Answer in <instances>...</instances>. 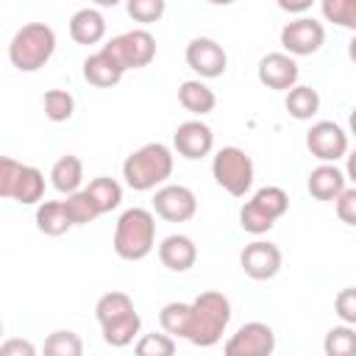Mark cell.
I'll use <instances>...</instances> for the list:
<instances>
[{
	"label": "cell",
	"mask_w": 356,
	"mask_h": 356,
	"mask_svg": "<svg viewBox=\"0 0 356 356\" xmlns=\"http://www.w3.org/2000/svg\"><path fill=\"white\" fill-rule=\"evenodd\" d=\"M178 103H181L189 114L203 117V114L214 111V106H217V95H214L200 78H195V81H184V83L178 86Z\"/></svg>",
	"instance_id": "obj_20"
},
{
	"label": "cell",
	"mask_w": 356,
	"mask_h": 356,
	"mask_svg": "<svg viewBox=\"0 0 356 356\" xmlns=\"http://www.w3.org/2000/svg\"><path fill=\"white\" fill-rule=\"evenodd\" d=\"M56 53V31L44 22L22 25L8 42V61L19 72L42 70Z\"/></svg>",
	"instance_id": "obj_5"
},
{
	"label": "cell",
	"mask_w": 356,
	"mask_h": 356,
	"mask_svg": "<svg viewBox=\"0 0 356 356\" xmlns=\"http://www.w3.org/2000/svg\"><path fill=\"white\" fill-rule=\"evenodd\" d=\"M206 3H211V6H231V3H236V0H206Z\"/></svg>",
	"instance_id": "obj_42"
},
{
	"label": "cell",
	"mask_w": 356,
	"mask_h": 356,
	"mask_svg": "<svg viewBox=\"0 0 356 356\" xmlns=\"http://www.w3.org/2000/svg\"><path fill=\"white\" fill-rule=\"evenodd\" d=\"M284 106H286L289 117H295V120H312L320 111V95L312 86H298L295 83L292 89H286Z\"/></svg>",
	"instance_id": "obj_25"
},
{
	"label": "cell",
	"mask_w": 356,
	"mask_h": 356,
	"mask_svg": "<svg viewBox=\"0 0 356 356\" xmlns=\"http://www.w3.org/2000/svg\"><path fill=\"white\" fill-rule=\"evenodd\" d=\"M186 314H189V303L172 300V303L161 306V312H159V323H161L164 334H170V337H181V339H184V331H186Z\"/></svg>",
	"instance_id": "obj_31"
},
{
	"label": "cell",
	"mask_w": 356,
	"mask_h": 356,
	"mask_svg": "<svg viewBox=\"0 0 356 356\" xmlns=\"http://www.w3.org/2000/svg\"><path fill=\"white\" fill-rule=\"evenodd\" d=\"M306 147L317 161H339L348 153V134L334 120H320L306 134Z\"/></svg>",
	"instance_id": "obj_10"
},
{
	"label": "cell",
	"mask_w": 356,
	"mask_h": 356,
	"mask_svg": "<svg viewBox=\"0 0 356 356\" xmlns=\"http://www.w3.org/2000/svg\"><path fill=\"white\" fill-rule=\"evenodd\" d=\"M95 317L100 323V334H103V342L111 345V348H125L134 342V337L139 334L142 328V317L139 312L134 309V300L120 292V289H111L106 295L97 298L95 303Z\"/></svg>",
	"instance_id": "obj_2"
},
{
	"label": "cell",
	"mask_w": 356,
	"mask_h": 356,
	"mask_svg": "<svg viewBox=\"0 0 356 356\" xmlns=\"http://www.w3.org/2000/svg\"><path fill=\"white\" fill-rule=\"evenodd\" d=\"M334 309H337V314H339L342 323L356 325V289H353V286H345V289L334 298Z\"/></svg>",
	"instance_id": "obj_38"
},
{
	"label": "cell",
	"mask_w": 356,
	"mask_h": 356,
	"mask_svg": "<svg viewBox=\"0 0 356 356\" xmlns=\"http://www.w3.org/2000/svg\"><path fill=\"white\" fill-rule=\"evenodd\" d=\"M239 264H242V273L253 281H270L278 275L281 264H284V256H281V248L273 245V242H264V239H256L250 245L242 248L239 253Z\"/></svg>",
	"instance_id": "obj_12"
},
{
	"label": "cell",
	"mask_w": 356,
	"mask_h": 356,
	"mask_svg": "<svg viewBox=\"0 0 356 356\" xmlns=\"http://www.w3.org/2000/svg\"><path fill=\"white\" fill-rule=\"evenodd\" d=\"M153 211L167 222H189L197 214V197L184 184H161L153 195Z\"/></svg>",
	"instance_id": "obj_8"
},
{
	"label": "cell",
	"mask_w": 356,
	"mask_h": 356,
	"mask_svg": "<svg viewBox=\"0 0 356 356\" xmlns=\"http://www.w3.org/2000/svg\"><path fill=\"white\" fill-rule=\"evenodd\" d=\"M70 36L75 44H97L106 36V19L97 8H78L70 17Z\"/></svg>",
	"instance_id": "obj_19"
},
{
	"label": "cell",
	"mask_w": 356,
	"mask_h": 356,
	"mask_svg": "<svg viewBox=\"0 0 356 356\" xmlns=\"http://www.w3.org/2000/svg\"><path fill=\"white\" fill-rule=\"evenodd\" d=\"M42 197H44V175H42V170H36L31 164H22L19 175H17V184H14L11 200H17L22 206H33Z\"/></svg>",
	"instance_id": "obj_24"
},
{
	"label": "cell",
	"mask_w": 356,
	"mask_h": 356,
	"mask_svg": "<svg viewBox=\"0 0 356 356\" xmlns=\"http://www.w3.org/2000/svg\"><path fill=\"white\" fill-rule=\"evenodd\" d=\"M172 147L178 150V156H184L189 161H197V159H206L211 153L214 134H211V128L203 120H186V122H181L175 128Z\"/></svg>",
	"instance_id": "obj_14"
},
{
	"label": "cell",
	"mask_w": 356,
	"mask_h": 356,
	"mask_svg": "<svg viewBox=\"0 0 356 356\" xmlns=\"http://www.w3.org/2000/svg\"><path fill=\"white\" fill-rule=\"evenodd\" d=\"M19 167H22V164H19L17 159H11V156H0V200L14 195V184H17Z\"/></svg>",
	"instance_id": "obj_36"
},
{
	"label": "cell",
	"mask_w": 356,
	"mask_h": 356,
	"mask_svg": "<svg viewBox=\"0 0 356 356\" xmlns=\"http://www.w3.org/2000/svg\"><path fill=\"white\" fill-rule=\"evenodd\" d=\"M0 353L3 356H33L36 353V345L28 342V339H6L0 345Z\"/></svg>",
	"instance_id": "obj_39"
},
{
	"label": "cell",
	"mask_w": 356,
	"mask_h": 356,
	"mask_svg": "<svg viewBox=\"0 0 356 356\" xmlns=\"http://www.w3.org/2000/svg\"><path fill=\"white\" fill-rule=\"evenodd\" d=\"M323 348H325L328 356H350L356 350V331H353V325H348V323L334 325L325 334Z\"/></svg>",
	"instance_id": "obj_29"
},
{
	"label": "cell",
	"mask_w": 356,
	"mask_h": 356,
	"mask_svg": "<svg viewBox=\"0 0 356 356\" xmlns=\"http://www.w3.org/2000/svg\"><path fill=\"white\" fill-rule=\"evenodd\" d=\"M239 225H242V231H248V234H253V236H261V234H267L273 225H275V220H270L261 209H256L250 200L239 209Z\"/></svg>",
	"instance_id": "obj_34"
},
{
	"label": "cell",
	"mask_w": 356,
	"mask_h": 356,
	"mask_svg": "<svg viewBox=\"0 0 356 356\" xmlns=\"http://www.w3.org/2000/svg\"><path fill=\"white\" fill-rule=\"evenodd\" d=\"M211 175L228 195L245 197L253 186V159L236 145L220 147L211 159Z\"/></svg>",
	"instance_id": "obj_6"
},
{
	"label": "cell",
	"mask_w": 356,
	"mask_h": 356,
	"mask_svg": "<svg viewBox=\"0 0 356 356\" xmlns=\"http://www.w3.org/2000/svg\"><path fill=\"white\" fill-rule=\"evenodd\" d=\"M64 209H67L72 225H89V222H95V220L100 217L97 209H95V203H92V197H89L83 189L70 192L67 200H64Z\"/></svg>",
	"instance_id": "obj_28"
},
{
	"label": "cell",
	"mask_w": 356,
	"mask_h": 356,
	"mask_svg": "<svg viewBox=\"0 0 356 356\" xmlns=\"http://www.w3.org/2000/svg\"><path fill=\"white\" fill-rule=\"evenodd\" d=\"M228 323H231V300L222 292H214V289L200 292L189 303L184 339L197 345V348H211L222 339Z\"/></svg>",
	"instance_id": "obj_1"
},
{
	"label": "cell",
	"mask_w": 356,
	"mask_h": 356,
	"mask_svg": "<svg viewBox=\"0 0 356 356\" xmlns=\"http://www.w3.org/2000/svg\"><path fill=\"white\" fill-rule=\"evenodd\" d=\"M172 175V150L161 142H147L122 161V178L134 192H150Z\"/></svg>",
	"instance_id": "obj_3"
},
{
	"label": "cell",
	"mask_w": 356,
	"mask_h": 356,
	"mask_svg": "<svg viewBox=\"0 0 356 356\" xmlns=\"http://www.w3.org/2000/svg\"><path fill=\"white\" fill-rule=\"evenodd\" d=\"M42 106L50 122H67L75 114V97L67 89H47L42 97Z\"/></svg>",
	"instance_id": "obj_27"
},
{
	"label": "cell",
	"mask_w": 356,
	"mask_h": 356,
	"mask_svg": "<svg viewBox=\"0 0 356 356\" xmlns=\"http://www.w3.org/2000/svg\"><path fill=\"white\" fill-rule=\"evenodd\" d=\"M159 259H161V264H164L170 273H186V270H192L195 261H197V248H195V242H192L189 236H184V234H170V236H164L161 245H159Z\"/></svg>",
	"instance_id": "obj_17"
},
{
	"label": "cell",
	"mask_w": 356,
	"mask_h": 356,
	"mask_svg": "<svg viewBox=\"0 0 356 356\" xmlns=\"http://www.w3.org/2000/svg\"><path fill=\"white\" fill-rule=\"evenodd\" d=\"M323 44H325V28L312 17H298L281 28V47L289 56H312Z\"/></svg>",
	"instance_id": "obj_9"
},
{
	"label": "cell",
	"mask_w": 356,
	"mask_h": 356,
	"mask_svg": "<svg viewBox=\"0 0 356 356\" xmlns=\"http://www.w3.org/2000/svg\"><path fill=\"white\" fill-rule=\"evenodd\" d=\"M275 3H278V8H281V11L303 14V11H309V8H312V3H314V0H275Z\"/></svg>",
	"instance_id": "obj_40"
},
{
	"label": "cell",
	"mask_w": 356,
	"mask_h": 356,
	"mask_svg": "<svg viewBox=\"0 0 356 356\" xmlns=\"http://www.w3.org/2000/svg\"><path fill=\"white\" fill-rule=\"evenodd\" d=\"M334 206H337V217H339L345 225H356V189L345 186V189L334 197Z\"/></svg>",
	"instance_id": "obj_37"
},
{
	"label": "cell",
	"mask_w": 356,
	"mask_h": 356,
	"mask_svg": "<svg viewBox=\"0 0 356 356\" xmlns=\"http://www.w3.org/2000/svg\"><path fill=\"white\" fill-rule=\"evenodd\" d=\"M0 337H3V323H0Z\"/></svg>",
	"instance_id": "obj_43"
},
{
	"label": "cell",
	"mask_w": 356,
	"mask_h": 356,
	"mask_svg": "<svg viewBox=\"0 0 356 356\" xmlns=\"http://www.w3.org/2000/svg\"><path fill=\"white\" fill-rule=\"evenodd\" d=\"M36 228L44 236H61L72 228V220L64 209V200H39L36 206Z\"/></svg>",
	"instance_id": "obj_21"
},
{
	"label": "cell",
	"mask_w": 356,
	"mask_h": 356,
	"mask_svg": "<svg viewBox=\"0 0 356 356\" xmlns=\"http://www.w3.org/2000/svg\"><path fill=\"white\" fill-rule=\"evenodd\" d=\"M250 203L256 209H261L270 220H278L289 209V195L281 186H261V189H256V195L250 197Z\"/></svg>",
	"instance_id": "obj_26"
},
{
	"label": "cell",
	"mask_w": 356,
	"mask_h": 356,
	"mask_svg": "<svg viewBox=\"0 0 356 356\" xmlns=\"http://www.w3.org/2000/svg\"><path fill=\"white\" fill-rule=\"evenodd\" d=\"M50 184L61 195H70V192L81 189V184H83V161L78 156H61L50 167Z\"/></svg>",
	"instance_id": "obj_22"
},
{
	"label": "cell",
	"mask_w": 356,
	"mask_h": 356,
	"mask_svg": "<svg viewBox=\"0 0 356 356\" xmlns=\"http://www.w3.org/2000/svg\"><path fill=\"white\" fill-rule=\"evenodd\" d=\"M222 350L225 356H270L275 350V331L267 323L250 320L236 328Z\"/></svg>",
	"instance_id": "obj_11"
},
{
	"label": "cell",
	"mask_w": 356,
	"mask_h": 356,
	"mask_svg": "<svg viewBox=\"0 0 356 356\" xmlns=\"http://www.w3.org/2000/svg\"><path fill=\"white\" fill-rule=\"evenodd\" d=\"M83 192L92 197L97 214H108V211H114V209L122 203V186H120V181H114V178H108V175L92 178Z\"/></svg>",
	"instance_id": "obj_23"
},
{
	"label": "cell",
	"mask_w": 356,
	"mask_h": 356,
	"mask_svg": "<svg viewBox=\"0 0 356 356\" xmlns=\"http://www.w3.org/2000/svg\"><path fill=\"white\" fill-rule=\"evenodd\" d=\"M184 58H186V67L192 72H197L200 78H220L228 67V56H225L222 44L209 36H195L186 44Z\"/></svg>",
	"instance_id": "obj_13"
},
{
	"label": "cell",
	"mask_w": 356,
	"mask_h": 356,
	"mask_svg": "<svg viewBox=\"0 0 356 356\" xmlns=\"http://www.w3.org/2000/svg\"><path fill=\"white\" fill-rule=\"evenodd\" d=\"M139 356H172L175 353V339L170 334H145L136 342Z\"/></svg>",
	"instance_id": "obj_35"
},
{
	"label": "cell",
	"mask_w": 356,
	"mask_h": 356,
	"mask_svg": "<svg viewBox=\"0 0 356 356\" xmlns=\"http://www.w3.org/2000/svg\"><path fill=\"white\" fill-rule=\"evenodd\" d=\"M125 8H128V17L134 22L150 25V22H159L164 17L167 0H125Z\"/></svg>",
	"instance_id": "obj_33"
},
{
	"label": "cell",
	"mask_w": 356,
	"mask_h": 356,
	"mask_svg": "<svg viewBox=\"0 0 356 356\" xmlns=\"http://www.w3.org/2000/svg\"><path fill=\"white\" fill-rule=\"evenodd\" d=\"M348 186V175L334 164V161H320L312 172H309V181H306V189L314 200H334L342 189Z\"/></svg>",
	"instance_id": "obj_16"
},
{
	"label": "cell",
	"mask_w": 356,
	"mask_h": 356,
	"mask_svg": "<svg viewBox=\"0 0 356 356\" xmlns=\"http://www.w3.org/2000/svg\"><path fill=\"white\" fill-rule=\"evenodd\" d=\"M298 61L289 53H267L259 61V83L275 92H286L298 83Z\"/></svg>",
	"instance_id": "obj_15"
},
{
	"label": "cell",
	"mask_w": 356,
	"mask_h": 356,
	"mask_svg": "<svg viewBox=\"0 0 356 356\" xmlns=\"http://www.w3.org/2000/svg\"><path fill=\"white\" fill-rule=\"evenodd\" d=\"M323 17L339 28H356V0H320Z\"/></svg>",
	"instance_id": "obj_30"
},
{
	"label": "cell",
	"mask_w": 356,
	"mask_h": 356,
	"mask_svg": "<svg viewBox=\"0 0 356 356\" xmlns=\"http://www.w3.org/2000/svg\"><path fill=\"white\" fill-rule=\"evenodd\" d=\"M156 248V217L150 209H125L114 225V253L122 261H142Z\"/></svg>",
	"instance_id": "obj_4"
},
{
	"label": "cell",
	"mask_w": 356,
	"mask_h": 356,
	"mask_svg": "<svg viewBox=\"0 0 356 356\" xmlns=\"http://www.w3.org/2000/svg\"><path fill=\"white\" fill-rule=\"evenodd\" d=\"M97 8H114V6H120L122 0H92Z\"/></svg>",
	"instance_id": "obj_41"
},
{
	"label": "cell",
	"mask_w": 356,
	"mask_h": 356,
	"mask_svg": "<svg viewBox=\"0 0 356 356\" xmlns=\"http://www.w3.org/2000/svg\"><path fill=\"white\" fill-rule=\"evenodd\" d=\"M44 353H50V356H81L83 342L75 331H53L44 339Z\"/></svg>",
	"instance_id": "obj_32"
},
{
	"label": "cell",
	"mask_w": 356,
	"mask_h": 356,
	"mask_svg": "<svg viewBox=\"0 0 356 356\" xmlns=\"http://www.w3.org/2000/svg\"><path fill=\"white\" fill-rule=\"evenodd\" d=\"M122 75H125V70L103 47L97 53L86 56V61H83V81L92 83V86H97V89H108V86L120 83Z\"/></svg>",
	"instance_id": "obj_18"
},
{
	"label": "cell",
	"mask_w": 356,
	"mask_h": 356,
	"mask_svg": "<svg viewBox=\"0 0 356 356\" xmlns=\"http://www.w3.org/2000/svg\"><path fill=\"white\" fill-rule=\"evenodd\" d=\"M103 50L128 72V70H142L156 58V39L150 31L145 28H134L125 31L120 36H114L108 44H103Z\"/></svg>",
	"instance_id": "obj_7"
}]
</instances>
